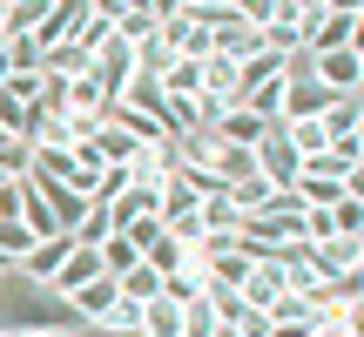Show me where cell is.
Listing matches in <instances>:
<instances>
[{"mask_svg": "<svg viewBox=\"0 0 364 337\" xmlns=\"http://www.w3.org/2000/svg\"><path fill=\"white\" fill-rule=\"evenodd\" d=\"M358 27L364 14L351 0H304V54H338V48H358Z\"/></svg>", "mask_w": 364, "mask_h": 337, "instance_id": "6da1fadb", "label": "cell"}, {"mask_svg": "<svg viewBox=\"0 0 364 337\" xmlns=\"http://www.w3.org/2000/svg\"><path fill=\"white\" fill-rule=\"evenodd\" d=\"M317 129H324L331 149H344V156H364V95H338V102L317 115Z\"/></svg>", "mask_w": 364, "mask_h": 337, "instance_id": "7a4b0ae2", "label": "cell"}, {"mask_svg": "<svg viewBox=\"0 0 364 337\" xmlns=\"http://www.w3.org/2000/svg\"><path fill=\"white\" fill-rule=\"evenodd\" d=\"M156 41L176 54V61H209V34L189 21V7H182V0H162V34H156Z\"/></svg>", "mask_w": 364, "mask_h": 337, "instance_id": "3957f363", "label": "cell"}, {"mask_svg": "<svg viewBox=\"0 0 364 337\" xmlns=\"http://www.w3.org/2000/svg\"><path fill=\"white\" fill-rule=\"evenodd\" d=\"M304 61H311V54H304ZM311 81H317V88H331V95H364V54L358 48L317 54V61H311Z\"/></svg>", "mask_w": 364, "mask_h": 337, "instance_id": "277c9868", "label": "cell"}, {"mask_svg": "<svg viewBox=\"0 0 364 337\" xmlns=\"http://www.w3.org/2000/svg\"><path fill=\"white\" fill-rule=\"evenodd\" d=\"M236 297H243L257 317H277V311H284V297H290L284 263H277V257H270V263H250V277H243V290H236Z\"/></svg>", "mask_w": 364, "mask_h": 337, "instance_id": "5b68a950", "label": "cell"}, {"mask_svg": "<svg viewBox=\"0 0 364 337\" xmlns=\"http://www.w3.org/2000/svg\"><path fill=\"white\" fill-rule=\"evenodd\" d=\"M311 270L324 277V284H338V277H358V270H364V243H351V236L311 243Z\"/></svg>", "mask_w": 364, "mask_h": 337, "instance_id": "8992f818", "label": "cell"}, {"mask_svg": "<svg viewBox=\"0 0 364 337\" xmlns=\"http://www.w3.org/2000/svg\"><path fill=\"white\" fill-rule=\"evenodd\" d=\"M189 7V21L209 34V48H216L223 34H236V27H250V14H243V0H182Z\"/></svg>", "mask_w": 364, "mask_h": 337, "instance_id": "52a82bcc", "label": "cell"}, {"mask_svg": "<svg viewBox=\"0 0 364 337\" xmlns=\"http://www.w3.org/2000/svg\"><path fill=\"white\" fill-rule=\"evenodd\" d=\"M81 7H88V0H48V7H41V27H34V48L41 54H48V48H68L75 27H81Z\"/></svg>", "mask_w": 364, "mask_h": 337, "instance_id": "ba28073f", "label": "cell"}, {"mask_svg": "<svg viewBox=\"0 0 364 337\" xmlns=\"http://www.w3.org/2000/svg\"><path fill=\"white\" fill-rule=\"evenodd\" d=\"M270 129H277V122H257L250 108H230V115H216V129H209V135H216L223 149H263V142H270Z\"/></svg>", "mask_w": 364, "mask_h": 337, "instance_id": "9c48e42d", "label": "cell"}, {"mask_svg": "<svg viewBox=\"0 0 364 337\" xmlns=\"http://www.w3.org/2000/svg\"><path fill=\"white\" fill-rule=\"evenodd\" d=\"M61 263H68V236H48V243H34L21 263H14V277H21V284H41V290H48Z\"/></svg>", "mask_w": 364, "mask_h": 337, "instance_id": "30bf717a", "label": "cell"}, {"mask_svg": "<svg viewBox=\"0 0 364 337\" xmlns=\"http://www.w3.org/2000/svg\"><path fill=\"white\" fill-rule=\"evenodd\" d=\"M209 297V277H203V263H182V270H169V277H162V304H176V311H182V304H203Z\"/></svg>", "mask_w": 364, "mask_h": 337, "instance_id": "8fae6325", "label": "cell"}, {"mask_svg": "<svg viewBox=\"0 0 364 337\" xmlns=\"http://www.w3.org/2000/svg\"><path fill=\"white\" fill-rule=\"evenodd\" d=\"M115 290H122V304H156V297H162V277L149 270V263H135V270L115 277Z\"/></svg>", "mask_w": 364, "mask_h": 337, "instance_id": "7c38bea8", "label": "cell"}, {"mask_svg": "<svg viewBox=\"0 0 364 337\" xmlns=\"http://www.w3.org/2000/svg\"><path fill=\"white\" fill-rule=\"evenodd\" d=\"M324 216H331V230H338V236L364 243V196H344V203H331Z\"/></svg>", "mask_w": 364, "mask_h": 337, "instance_id": "4fadbf2b", "label": "cell"}, {"mask_svg": "<svg viewBox=\"0 0 364 337\" xmlns=\"http://www.w3.org/2000/svg\"><path fill=\"white\" fill-rule=\"evenodd\" d=\"M142 337H182V311L176 304H142Z\"/></svg>", "mask_w": 364, "mask_h": 337, "instance_id": "5bb4252c", "label": "cell"}, {"mask_svg": "<svg viewBox=\"0 0 364 337\" xmlns=\"http://www.w3.org/2000/svg\"><path fill=\"white\" fill-rule=\"evenodd\" d=\"M162 236H169V230H162V216H135V223H129V230H122V243H129V250H135V257H149V250H156V243H162Z\"/></svg>", "mask_w": 364, "mask_h": 337, "instance_id": "9a60e30c", "label": "cell"}, {"mask_svg": "<svg viewBox=\"0 0 364 337\" xmlns=\"http://www.w3.org/2000/svg\"><path fill=\"white\" fill-rule=\"evenodd\" d=\"M135 263H142V257H135L122 236H108V243H102V277H122V270H135Z\"/></svg>", "mask_w": 364, "mask_h": 337, "instance_id": "2e32d148", "label": "cell"}, {"mask_svg": "<svg viewBox=\"0 0 364 337\" xmlns=\"http://www.w3.org/2000/svg\"><path fill=\"white\" fill-rule=\"evenodd\" d=\"M27 250H34V236H27V223H0V257H7V263H21Z\"/></svg>", "mask_w": 364, "mask_h": 337, "instance_id": "e0dca14e", "label": "cell"}, {"mask_svg": "<svg viewBox=\"0 0 364 337\" xmlns=\"http://www.w3.org/2000/svg\"><path fill=\"white\" fill-rule=\"evenodd\" d=\"M182 337H216V317H209V304H182Z\"/></svg>", "mask_w": 364, "mask_h": 337, "instance_id": "ac0fdd59", "label": "cell"}, {"mask_svg": "<svg viewBox=\"0 0 364 337\" xmlns=\"http://www.w3.org/2000/svg\"><path fill=\"white\" fill-rule=\"evenodd\" d=\"M263 337H311V324H304V317H270Z\"/></svg>", "mask_w": 364, "mask_h": 337, "instance_id": "d6986e66", "label": "cell"}, {"mask_svg": "<svg viewBox=\"0 0 364 337\" xmlns=\"http://www.w3.org/2000/svg\"><path fill=\"white\" fill-rule=\"evenodd\" d=\"M0 337H41L34 324H0Z\"/></svg>", "mask_w": 364, "mask_h": 337, "instance_id": "ffe728a7", "label": "cell"}, {"mask_svg": "<svg viewBox=\"0 0 364 337\" xmlns=\"http://www.w3.org/2000/svg\"><path fill=\"white\" fill-rule=\"evenodd\" d=\"M311 337H344V331H311Z\"/></svg>", "mask_w": 364, "mask_h": 337, "instance_id": "44dd1931", "label": "cell"}]
</instances>
